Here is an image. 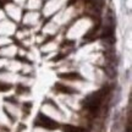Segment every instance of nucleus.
Listing matches in <instances>:
<instances>
[{
  "label": "nucleus",
  "instance_id": "obj_1",
  "mask_svg": "<svg viewBox=\"0 0 132 132\" xmlns=\"http://www.w3.org/2000/svg\"><path fill=\"white\" fill-rule=\"evenodd\" d=\"M105 93H106V90H105V88H103V89H100L98 92L93 93V94H90L89 97H87L83 100V105H85L86 108H88L89 110H97L99 108V104L102 102L103 97L105 95Z\"/></svg>",
  "mask_w": 132,
  "mask_h": 132
},
{
  "label": "nucleus",
  "instance_id": "obj_2",
  "mask_svg": "<svg viewBox=\"0 0 132 132\" xmlns=\"http://www.w3.org/2000/svg\"><path fill=\"white\" fill-rule=\"evenodd\" d=\"M36 125H37V126H40V127L47 128V130H55V128L59 127V123H57L56 121H54L53 119L48 118L47 115H44L43 113H40L37 116Z\"/></svg>",
  "mask_w": 132,
  "mask_h": 132
},
{
  "label": "nucleus",
  "instance_id": "obj_3",
  "mask_svg": "<svg viewBox=\"0 0 132 132\" xmlns=\"http://www.w3.org/2000/svg\"><path fill=\"white\" fill-rule=\"evenodd\" d=\"M61 78L64 80H70V81H76V80H83L82 77H81L80 73H77V72H69V73H61L60 75Z\"/></svg>",
  "mask_w": 132,
  "mask_h": 132
},
{
  "label": "nucleus",
  "instance_id": "obj_4",
  "mask_svg": "<svg viewBox=\"0 0 132 132\" xmlns=\"http://www.w3.org/2000/svg\"><path fill=\"white\" fill-rule=\"evenodd\" d=\"M56 89L59 92H62V93H67V94H73L76 93V90L73 88H70V87H66V86L61 85V83H57L56 85Z\"/></svg>",
  "mask_w": 132,
  "mask_h": 132
},
{
  "label": "nucleus",
  "instance_id": "obj_5",
  "mask_svg": "<svg viewBox=\"0 0 132 132\" xmlns=\"http://www.w3.org/2000/svg\"><path fill=\"white\" fill-rule=\"evenodd\" d=\"M103 69H104V72H105L109 77L113 78V77L116 76V69H115L113 65H106V66H104Z\"/></svg>",
  "mask_w": 132,
  "mask_h": 132
},
{
  "label": "nucleus",
  "instance_id": "obj_6",
  "mask_svg": "<svg viewBox=\"0 0 132 132\" xmlns=\"http://www.w3.org/2000/svg\"><path fill=\"white\" fill-rule=\"evenodd\" d=\"M64 132H83V130L80 127H76V126H72V125H65Z\"/></svg>",
  "mask_w": 132,
  "mask_h": 132
},
{
  "label": "nucleus",
  "instance_id": "obj_7",
  "mask_svg": "<svg viewBox=\"0 0 132 132\" xmlns=\"http://www.w3.org/2000/svg\"><path fill=\"white\" fill-rule=\"evenodd\" d=\"M11 88V85L9 83H4V82H0V92H6Z\"/></svg>",
  "mask_w": 132,
  "mask_h": 132
}]
</instances>
